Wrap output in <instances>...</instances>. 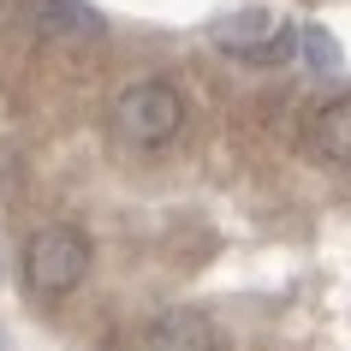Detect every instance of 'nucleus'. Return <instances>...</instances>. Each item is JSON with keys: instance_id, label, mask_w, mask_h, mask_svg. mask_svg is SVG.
Here are the masks:
<instances>
[{"instance_id": "nucleus-1", "label": "nucleus", "mask_w": 351, "mask_h": 351, "mask_svg": "<svg viewBox=\"0 0 351 351\" xmlns=\"http://www.w3.org/2000/svg\"><path fill=\"white\" fill-rule=\"evenodd\" d=\"M179 125H185V101H179V90L167 77H137V84H125L113 95V131L137 149L173 143Z\"/></svg>"}, {"instance_id": "nucleus-2", "label": "nucleus", "mask_w": 351, "mask_h": 351, "mask_svg": "<svg viewBox=\"0 0 351 351\" xmlns=\"http://www.w3.org/2000/svg\"><path fill=\"white\" fill-rule=\"evenodd\" d=\"M84 274H90V239L77 226H42L30 239V250H24V280L48 298L72 292Z\"/></svg>"}, {"instance_id": "nucleus-3", "label": "nucleus", "mask_w": 351, "mask_h": 351, "mask_svg": "<svg viewBox=\"0 0 351 351\" xmlns=\"http://www.w3.org/2000/svg\"><path fill=\"white\" fill-rule=\"evenodd\" d=\"M298 30H286V24L274 19V12H262V6H244V12H232V19L215 24V48L232 60H286L292 54Z\"/></svg>"}, {"instance_id": "nucleus-4", "label": "nucleus", "mask_w": 351, "mask_h": 351, "mask_svg": "<svg viewBox=\"0 0 351 351\" xmlns=\"http://www.w3.org/2000/svg\"><path fill=\"white\" fill-rule=\"evenodd\" d=\"M36 36L48 48H95L108 36V19L90 0H36Z\"/></svg>"}, {"instance_id": "nucleus-5", "label": "nucleus", "mask_w": 351, "mask_h": 351, "mask_svg": "<svg viewBox=\"0 0 351 351\" xmlns=\"http://www.w3.org/2000/svg\"><path fill=\"white\" fill-rule=\"evenodd\" d=\"M137 351H221V333L203 310H161L137 328Z\"/></svg>"}, {"instance_id": "nucleus-6", "label": "nucleus", "mask_w": 351, "mask_h": 351, "mask_svg": "<svg viewBox=\"0 0 351 351\" xmlns=\"http://www.w3.org/2000/svg\"><path fill=\"white\" fill-rule=\"evenodd\" d=\"M310 143H315V155H322V161H333V167H351V95H333L328 108L315 113Z\"/></svg>"}, {"instance_id": "nucleus-7", "label": "nucleus", "mask_w": 351, "mask_h": 351, "mask_svg": "<svg viewBox=\"0 0 351 351\" xmlns=\"http://www.w3.org/2000/svg\"><path fill=\"white\" fill-rule=\"evenodd\" d=\"M304 42H310V54H315V66H322V72H328V66H333V42L322 36V30H304Z\"/></svg>"}]
</instances>
